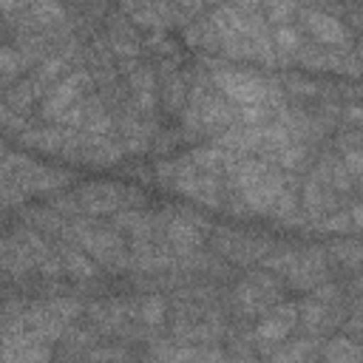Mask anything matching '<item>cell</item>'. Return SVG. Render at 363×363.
<instances>
[{
	"instance_id": "6da1fadb",
	"label": "cell",
	"mask_w": 363,
	"mask_h": 363,
	"mask_svg": "<svg viewBox=\"0 0 363 363\" xmlns=\"http://www.w3.org/2000/svg\"><path fill=\"white\" fill-rule=\"evenodd\" d=\"M213 85H216V91H221V94H224L230 102H235V105H255V102L284 105L281 88L272 85L269 79L255 77V74L216 68V71H213Z\"/></svg>"
},
{
	"instance_id": "7a4b0ae2",
	"label": "cell",
	"mask_w": 363,
	"mask_h": 363,
	"mask_svg": "<svg viewBox=\"0 0 363 363\" xmlns=\"http://www.w3.org/2000/svg\"><path fill=\"white\" fill-rule=\"evenodd\" d=\"M278 295H281V284L272 275H264V272H252L247 281H241L235 286V303L244 315L272 309L278 303Z\"/></svg>"
},
{
	"instance_id": "3957f363",
	"label": "cell",
	"mask_w": 363,
	"mask_h": 363,
	"mask_svg": "<svg viewBox=\"0 0 363 363\" xmlns=\"http://www.w3.org/2000/svg\"><path fill=\"white\" fill-rule=\"evenodd\" d=\"M91 82H94V74L85 71V68L71 71L68 77H62V79L45 94V99H43V119H51V122H54L62 111H68L74 102L82 99V91H85Z\"/></svg>"
},
{
	"instance_id": "277c9868",
	"label": "cell",
	"mask_w": 363,
	"mask_h": 363,
	"mask_svg": "<svg viewBox=\"0 0 363 363\" xmlns=\"http://www.w3.org/2000/svg\"><path fill=\"white\" fill-rule=\"evenodd\" d=\"M77 199L82 204V213L99 216V213H116L125 204H130L133 199H142L139 193L133 196V190L119 187V184H85L77 190Z\"/></svg>"
},
{
	"instance_id": "5b68a950",
	"label": "cell",
	"mask_w": 363,
	"mask_h": 363,
	"mask_svg": "<svg viewBox=\"0 0 363 363\" xmlns=\"http://www.w3.org/2000/svg\"><path fill=\"white\" fill-rule=\"evenodd\" d=\"M301 20H303L306 31H309L320 45L343 48V45L349 43V31H346L343 20H337V17L329 14V11H320V9H303V11H301Z\"/></svg>"
},
{
	"instance_id": "8992f818",
	"label": "cell",
	"mask_w": 363,
	"mask_h": 363,
	"mask_svg": "<svg viewBox=\"0 0 363 363\" xmlns=\"http://www.w3.org/2000/svg\"><path fill=\"white\" fill-rule=\"evenodd\" d=\"M295 318H298V309L295 303H275L269 309V315L258 323L255 329V337L258 343H281L292 329H295Z\"/></svg>"
},
{
	"instance_id": "52a82bcc",
	"label": "cell",
	"mask_w": 363,
	"mask_h": 363,
	"mask_svg": "<svg viewBox=\"0 0 363 363\" xmlns=\"http://www.w3.org/2000/svg\"><path fill=\"white\" fill-rule=\"evenodd\" d=\"M335 306H337V303H326V301H320V298L303 301V303H301V320H303L306 332H309V335H320V332L332 329V326L337 323V320L332 318V315H335Z\"/></svg>"
},
{
	"instance_id": "ba28073f",
	"label": "cell",
	"mask_w": 363,
	"mask_h": 363,
	"mask_svg": "<svg viewBox=\"0 0 363 363\" xmlns=\"http://www.w3.org/2000/svg\"><path fill=\"white\" fill-rule=\"evenodd\" d=\"M184 94H187V85H184L182 71H176L170 62H164V68H162V96H164V105L170 111H179L182 102H184Z\"/></svg>"
},
{
	"instance_id": "9c48e42d",
	"label": "cell",
	"mask_w": 363,
	"mask_h": 363,
	"mask_svg": "<svg viewBox=\"0 0 363 363\" xmlns=\"http://www.w3.org/2000/svg\"><path fill=\"white\" fill-rule=\"evenodd\" d=\"M60 255H62V264H65L68 278H74V281H91V278L96 275V264H94L88 255H82V252H77V250H68V247H65Z\"/></svg>"
},
{
	"instance_id": "30bf717a",
	"label": "cell",
	"mask_w": 363,
	"mask_h": 363,
	"mask_svg": "<svg viewBox=\"0 0 363 363\" xmlns=\"http://www.w3.org/2000/svg\"><path fill=\"white\" fill-rule=\"evenodd\" d=\"M26 68H28V60L17 51V45H14V43H6V45H3V85H6V88H11V85H14V79H17Z\"/></svg>"
},
{
	"instance_id": "8fae6325",
	"label": "cell",
	"mask_w": 363,
	"mask_h": 363,
	"mask_svg": "<svg viewBox=\"0 0 363 363\" xmlns=\"http://www.w3.org/2000/svg\"><path fill=\"white\" fill-rule=\"evenodd\" d=\"M275 164L284 167L286 173L303 170V167H306V145H303V142H289V145H284V147L275 153Z\"/></svg>"
},
{
	"instance_id": "7c38bea8",
	"label": "cell",
	"mask_w": 363,
	"mask_h": 363,
	"mask_svg": "<svg viewBox=\"0 0 363 363\" xmlns=\"http://www.w3.org/2000/svg\"><path fill=\"white\" fill-rule=\"evenodd\" d=\"M26 218L40 233H48V235H62L65 233V221L60 218L57 210H28Z\"/></svg>"
},
{
	"instance_id": "4fadbf2b",
	"label": "cell",
	"mask_w": 363,
	"mask_h": 363,
	"mask_svg": "<svg viewBox=\"0 0 363 363\" xmlns=\"http://www.w3.org/2000/svg\"><path fill=\"white\" fill-rule=\"evenodd\" d=\"M272 43H275V51H278L284 60L295 57V54H298V48L303 45V40H301L298 28H295V26H286V23L275 28V34H272Z\"/></svg>"
},
{
	"instance_id": "5bb4252c",
	"label": "cell",
	"mask_w": 363,
	"mask_h": 363,
	"mask_svg": "<svg viewBox=\"0 0 363 363\" xmlns=\"http://www.w3.org/2000/svg\"><path fill=\"white\" fill-rule=\"evenodd\" d=\"M128 71V88L136 94H156V74L147 65H136V68H125Z\"/></svg>"
},
{
	"instance_id": "9a60e30c",
	"label": "cell",
	"mask_w": 363,
	"mask_h": 363,
	"mask_svg": "<svg viewBox=\"0 0 363 363\" xmlns=\"http://www.w3.org/2000/svg\"><path fill=\"white\" fill-rule=\"evenodd\" d=\"M136 315H139V320H142L145 326H162V320H164V301H162V295H147V298H142Z\"/></svg>"
},
{
	"instance_id": "2e32d148",
	"label": "cell",
	"mask_w": 363,
	"mask_h": 363,
	"mask_svg": "<svg viewBox=\"0 0 363 363\" xmlns=\"http://www.w3.org/2000/svg\"><path fill=\"white\" fill-rule=\"evenodd\" d=\"M332 255L346 267H360L363 264V241H340L332 247Z\"/></svg>"
},
{
	"instance_id": "e0dca14e",
	"label": "cell",
	"mask_w": 363,
	"mask_h": 363,
	"mask_svg": "<svg viewBox=\"0 0 363 363\" xmlns=\"http://www.w3.org/2000/svg\"><path fill=\"white\" fill-rule=\"evenodd\" d=\"M323 357H329V360H357V357H363V346H354L352 340H329V346L323 349Z\"/></svg>"
},
{
	"instance_id": "ac0fdd59",
	"label": "cell",
	"mask_w": 363,
	"mask_h": 363,
	"mask_svg": "<svg viewBox=\"0 0 363 363\" xmlns=\"http://www.w3.org/2000/svg\"><path fill=\"white\" fill-rule=\"evenodd\" d=\"M264 6H267L269 20H272L275 26H284V23H289V17L295 14L298 0H264Z\"/></svg>"
},
{
	"instance_id": "d6986e66",
	"label": "cell",
	"mask_w": 363,
	"mask_h": 363,
	"mask_svg": "<svg viewBox=\"0 0 363 363\" xmlns=\"http://www.w3.org/2000/svg\"><path fill=\"white\" fill-rule=\"evenodd\" d=\"M343 164H346V170H349L354 179H360V176H363V147L346 150V153H343Z\"/></svg>"
},
{
	"instance_id": "ffe728a7",
	"label": "cell",
	"mask_w": 363,
	"mask_h": 363,
	"mask_svg": "<svg viewBox=\"0 0 363 363\" xmlns=\"http://www.w3.org/2000/svg\"><path fill=\"white\" fill-rule=\"evenodd\" d=\"M286 85L292 88V94H295V96H312V94L318 91L312 82H303V79H298V77H289V79H286Z\"/></svg>"
},
{
	"instance_id": "44dd1931",
	"label": "cell",
	"mask_w": 363,
	"mask_h": 363,
	"mask_svg": "<svg viewBox=\"0 0 363 363\" xmlns=\"http://www.w3.org/2000/svg\"><path fill=\"white\" fill-rule=\"evenodd\" d=\"M309 354V340H301V343H292L281 352H275V357H306Z\"/></svg>"
},
{
	"instance_id": "7402d4cb",
	"label": "cell",
	"mask_w": 363,
	"mask_h": 363,
	"mask_svg": "<svg viewBox=\"0 0 363 363\" xmlns=\"http://www.w3.org/2000/svg\"><path fill=\"white\" fill-rule=\"evenodd\" d=\"M343 119L349 125H363V105H349L346 113H343Z\"/></svg>"
},
{
	"instance_id": "603a6c76",
	"label": "cell",
	"mask_w": 363,
	"mask_h": 363,
	"mask_svg": "<svg viewBox=\"0 0 363 363\" xmlns=\"http://www.w3.org/2000/svg\"><path fill=\"white\" fill-rule=\"evenodd\" d=\"M261 3H264V0H235L233 6L241 9L244 14H261Z\"/></svg>"
},
{
	"instance_id": "cb8c5ba5",
	"label": "cell",
	"mask_w": 363,
	"mask_h": 363,
	"mask_svg": "<svg viewBox=\"0 0 363 363\" xmlns=\"http://www.w3.org/2000/svg\"><path fill=\"white\" fill-rule=\"evenodd\" d=\"M173 3H176V6H179V9L184 11V14H187V17L204 9V0H173Z\"/></svg>"
},
{
	"instance_id": "d4e9b609",
	"label": "cell",
	"mask_w": 363,
	"mask_h": 363,
	"mask_svg": "<svg viewBox=\"0 0 363 363\" xmlns=\"http://www.w3.org/2000/svg\"><path fill=\"white\" fill-rule=\"evenodd\" d=\"M349 216H352V224H354V227H363V204L349 207Z\"/></svg>"
},
{
	"instance_id": "484cf974",
	"label": "cell",
	"mask_w": 363,
	"mask_h": 363,
	"mask_svg": "<svg viewBox=\"0 0 363 363\" xmlns=\"http://www.w3.org/2000/svg\"><path fill=\"white\" fill-rule=\"evenodd\" d=\"M318 3H320V0H318Z\"/></svg>"
}]
</instances>
